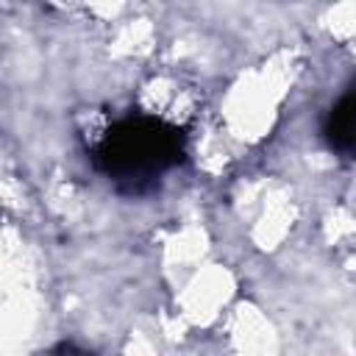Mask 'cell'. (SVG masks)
Instances as JSON below:
<instances>
[{
  "label": "cell",
  "mask_w": 356,
  "mask_h": 356,
  "mask_svg": "<svg viewBox=\"0 0 356 356\" xmlns=\"http://www.w3.org/2000/svg\"><path fill=\"white\" fill-rule=\"evenodd\" d=\"M175 153V136L159 125L128 122L108 136V164L122 172H150L164 167Z\"/></svg>",
  "instance_id": "cell-1"
},
{
  "label": "cell",
  "mask_w": 356,
  "mask_h": 356,
  "mask_svg": "<svg viewBox=\"0 0 356 356\" xmlns=\"http://www.w3.org/2000/svg\"><path fill=\"white\" fill-rule=\"evenodd\" d=\"M331 139L339 147H356V97L345 100L331 114Z\"/></svg>",
  "instance_id": "cell-2"
}]
</instances>
